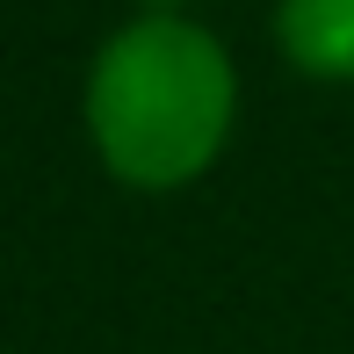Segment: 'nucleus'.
<instances>
[{"label":"nucleus","instance_id":"1","mask_svg":"<svg viewBox=\"0 0 354 354\" xmlns=\"http://www.w3.org/2000/svg\"><path fill=\"white\" fill-rule=\"evenodd\" d=\"M87 145L123 188L167 196L210 174L239 123V66L196 15H131L87 58Z\"/></svg>","mask_w":354,"mask_h":354},{"label":"nucleus","instance_id":"2","mask_svg":"<svg viewBox=\"0 0 354 354\" xmlns=\"http://www.w3.org/2000/svg\"><path fill=\"white\" fill-rule=\"evenodd\" d=\"M275 44L304 80L354 87V0H282Z\"/></svg>","mask_w":354,"mask_h":354},{"label":"nucleus","instance_id":"3","mask_svg":"<svg viewBox=\"0 0 354 354\" xmlns=\"http://www.w3.org/2000/svg\"><path fill=\"white\" fill-rule=\"evenodd\" d=\"M138 8H152V15H181L188 0H138Z\"/></svg>","mask_w":354,"mask_h":354}]
</instances>
